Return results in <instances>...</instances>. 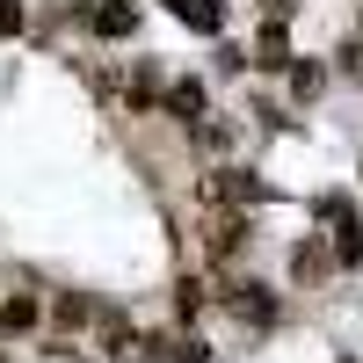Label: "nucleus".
<instances>
[{
  "mask_svg": "<svg viewBox=\"0 0 363 363\" xmlns=\"http://www.w3.org/2000/svg\"><path fill=\"white\" fill-rule=\"evenodd\" d=\"M167 8L189 22V29H203V37H218V29H225V8H218V0H167Z\"/></svg>",
  "mask_w": 363,
  "mask_h": 363,
  "instance_id": "f257e3e1",
  "label": "nucleus"
},
{
  "mask_svg": "<svg viewBox=\"0 0 363 363\" xmlns=\"http://www.w3.org/2000/svg\"><path fill=\"white\" fill-rule=\"evenodd\" d=\"M203 189H211V196H218V203H225V196H233V203H262V182H247V174H240V167H233V174L218 167V174H211V182H203Z\"/></svg>",
  "mask_w": 363,
  "mask_h": 363,
  "instance_id": "f03ea898",
  "label": "nucleus"
},
{
  "mask_svg": "<svg viewBox=\"0 0 363 363\" xmlns=\"http://www.w3.org/2000/svg\"><path fill=\"white\" fill-rule=\"evenodd\" d=\"M255 66H269V73H284V66H291V37H284V22H269V29H262Z\"/></svg>",
  "mask_w": 363,
  "mask_h": 363,
  "instance_id": "7ed1b4c3",
  "label": "nucleus"
},
{
  "mask_svg": "<svg viewBox=\"0 0 363 363\" xmlns=\"http://www.w3.org/2000/svg\"><path fill=\"white\" fill-rule=\"evenodd\" d=\"M95 29H102V37H131V29H138V8H131V0H102V8H95Z\"/></svg>",
  "mask_w": 363,
  "mask_h": 363,
  "instance_id": "20e7f679",
  "label": "nucleus"
},
{
  "mask_svg": "<svg viewBox=\"0 0 363 363\" xmlns=\"http://www.w3.org/2000/svg\"><path fill=\"white\" fill-rule=\"evenodd\" d=\"M233 313H240V320H255V327L277 320V306H269V291H262V284H240V291H233Z\"/></svg>",
  "mask_w": 363,
  "mask_h": 363,
  "instance_id": "39448f33",
  "label": "nucleus"
},
{
  "mask_svg": "<svg viewBox=\"0 0 363 363\" xmlns=\"http://www.w3.org/2000/svg\"><path fill=\"white\" fill-rule=\"evenodd\" d=\"M167 109L182 116V124H196V116H203V80H174L167 87Z\"/></svg>",
  "mask_w": 363,
  "mask_h": 363,
  "instance_id": "423d86ee",
  "label": "nucleus"
},
{
  "mask_svg": "<svg viewBox=\"0 0 363 363\" xmlns=\"http://www.w3.org/2000/svg\"><path fill=\"white\" fill-rule=\"evenodd\" d=\"M153 349H160L153 363H203V356H211V349H203L196 335H174V342H153Z\"/></svg>",
  "mask_w": 363,
  "mask_h": 363,
  "instance_id": "0eeeda50",
  "label": "nucleus"
},
{
  "mask_svg": "<svg viewBox=\"0 0 363 363\" xmlns=\"http://www.w3.org/2000/svg\"><path fill=\"white\" fill-rule=\"evenodd\" d=\"M320 87H327V73H320V66H291V95H298V102H313Z\"/></svg>",
  "mask_w": 363,
  "mask_h": 363,
  "instance_id": "6e6552de",
  "label": "nucleus"
},
{
  "mask_svg": "<svg viewBox=\"0 0 363 363\" xmlns=\"http://www.w3.org/2000/svg\"><path fill=\"white\" fill-rule=\"evenodd\" d=\"M291 269H298V284H320V277H327V255H320V247H298Z\"/></svg>",
  "mask_w": 363,
  "mask_h": 363,
  "instance_id": "1a4fd4ad",
  "label": "nucleus"
},
{
  "mask_svg": "<svg viewBox=\"0 0 363 363\" xmlns=\"http://www.w3.org/2000/svg\"><path fill=\"white\" fill-rule=\"evenodd\" d=\"M29 320H37V306H29V298H8V313H0V327H8V335H22Z\"/></svg>",
  "mask_w": 363,
  "mask_h": 363,
  "instance_id": "9d476101",
  "label": "nucleus"
},
{
  "mask_svg": "<svg viewBox=\"0 0 363 363\" xmlns=\"http://www.w3.org/2000/svg\"><path fill=\"white\" fill-rule=\"evenodd\" d=\"M153 95H160V80H153V66H138V80H131V102L145 109V102H153Z\"/></svg>",
  "mask_w": 363,
  "mask_h": 363,
  "instance_id": "9b49d317",
  "label": "nucleus"
},
{
  "mask_svg": "<svg viewBox=\"0 0 363 363\" xmlns=\"http://www.w3.org/2000/svg\"><path fill=\"white\" fill-rule=\"evenodd\" d=\"M87 313H95V306H87L80 291H66V298H58V320H66V327H73V320H87Z\"/></svg>",
  "mask_w": 363,
  "mask_h": 363,
  "instance_id": "f8f14e48",
  "label": "nucleus"
},
{
  "mask_svg": "<svg viewBox=\"0 0 363 363\" xmlns=\"http://www.w3.org/2000/svg\"><path fill=\"white\" fill-rule=\"evenodd\" d=\"M102 342H109V349H124V342H131V327H124V313H109V320H102Z\"/></svg>",
  "mask_w": 363,
  "mask_h": 363,
  "instance_id": "ddd939ff",
  "label": "nucleus"
},
{
  "mask_svg": "<svg viewBox=\"0 0 363 363\" xmlns=\"http://www.w3.org/2000/svg\"><path fill=\"white\" fill-rule=\"evenodd\" d=\"M15 29H22V8H15V0H0V37H15Z\"/></svg>",
  "mask_w": 363,
  "mask_h": 363,
  "instance_id": "4468645a",
  "label": "nucleus"
},
{
  "mask_svg": "<svg viewBox=\"0 0 363 363\" xmlns=\"http://www.w3.org/2000/svg\"><path fill=\"white\" fill-rule=\"evenodd\" d=\"M262 8H269V22H284V15L298 8V0H262Z\"/></svg>",
  "mask_w": 363,
  "mask_h": 363,
  "instance_id": "2eb2a0df",
  "label": "nucleus"
}]
</instances>
